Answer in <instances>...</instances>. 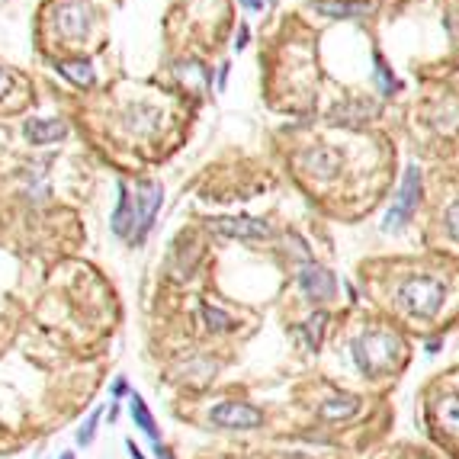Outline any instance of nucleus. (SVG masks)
Listing matches in <instances>:
<instances>
[{"mask_svg":"<svg viewBox=\"0 0 459 459\" xmlns=\"http://www.w3.org/2000/svg\"><path fill=\"white\" fill-rule=\"evenodd\" d=\"M350 354H354L360 373L386 376L405 360V341L392 331H369L350 344Z\"/></svg>","mask_w":459,"mask_h":459,"instance_id":"obj_1","label":"nucleus"},{"mask_svg":"<svg viewBox=\"0 0 459 459\" xmlns=\"http://www.w3.org/2000/svg\"><path fill=\"white\" fill-rule=\"evenodd\" d=\"M443 296H446V283L440 277H411L395 292L398 309L414 318H433L440 311V305H443Z\"/></svg>","mask_w":459,"mask_h":459,"instance_id":"obj_2","label":"nucleus"},{"mask_svg":"<svg viewBox=\"0 0 459 459\" xmlns=\"http://www.w3.org/2000/svg\"><path fill=\"white\" fill-rule=\"evenodd\" d=\"M132 202H135V234H132V241H135V244H142L145 234H148L151 225H155L158 209H161V202H164L161 183H155V180H138Z\"/></svg>","mask_w":459,"mask_h":459,"instance_id":"obj_3","label":"nucleus"},{"mask_svg":"<svg viewBox=\"0 0 459 459\" xmlns=\"http://www.w3.org/2000/svg\"><path fill=\"white\" fill-rule=\"evenodd\" d=\"M418 202H421V170L418 167H408L405 170V180H401L398 196H395L392 209L386 212V225H382V228H386V232H398V228L414 215Z\"/></svg>","mask_w":459,"mask_h":459,"instance_id":"obj_4","label":"nucleus"},{"mask_svg":"<svg viewBox=\"0 0 459 459\" xmlns=\"http://www.w3.org/2000/svg\"><path fill=\"white\" fill-rule=\"evenodd\" d=\"M55 33L68 42H78L91 33V4L87 0H61L55 7Z\"/></svg>","mask_w":459,"mask_h":459,"instance_id":"obj_5","label":"nucleus"},{"mask_svg":"<svg viewBox=\"0 0 459 459\" xmlns=\"http://www.w3.org/2000/svg\"><path fill=\"white\" fill-rule=\"evenodd\" d=\"M209 421L215 427H228V430H254L264 424V411L247 401H222L209 411Z\"/></svg>","mask_w":459,"mask_h":459,"instance_id":"obj_6","label":"nucleus"},{"mask_svg":"<svg viewBox=\"0 0 459 459\" xmlns=\"http://www.w3.org/2000/svg\"><path fill=\"white\" fill-rule=\"evenodd\" d=\"M119 119H123V129L129 132V135L148 138V135H155V132L161 129L164 113L158 110V106H151V103H129Z\"/></svg>","mask_w":459,"mask_h":459,"instance_id":"obj_7","label":"nucleus"},{"mask_svg":"<svg viewBox=\"0 0 459 459\" xmlns=\"http://www.w3.org/2000/svg\"><path fill=\"white\" fill-rule=\"evenodd\" d=\"M299 164H302L311 177H318V180H331V177L341 174L344 155L334 148V145H315V148H309L302 158H299Z\"/></svg>","mask_w":459,"mask_h":459,"instance_id":"obj_8","label":"nucleus"},{"mask_svg":"<svg viewBox=\"0 0 459 459\" xmlns=\"http://www.w3.org/2000/svg\"><path fill=\"white\" fill-rule=\"evenodd\" d=\"M299 289L309 299H315V302H328V299L337 296V279H334V273L324 270V267L305 264L302 270H299Z\"/></svg>","mask_w":459,"mask_h":459,"instance_id":"obj_9","label":"nucleus"},{"mask_svg":"<svg viewBox=\"0 0 459 459\" xmlns=\"http://www.w3.org/2000/svg\"><path fill=\"white\" fill-rule=\"evenodd\" d=\"M209 228L219 234H225V238H267L270 234V225L260 219H247V215H241V219H234V215H222V219H212L209 222Z\"/></svg>","mask_w":459,"mask_h":459,"instance_id":"obj_10","label":"nucleus"},{"mask_svg":"<svg viewBox=\"0 0 459 459\" xmlns=\"http://www.w3.org/2000/svg\"><path fill=\"white\" fill-rule=\"evenodd\" d=\"M369 7V0H311V10L328 20H360Z\"/></svg>","mask_w":459,"mask_h":459,"instance_id":"obj_11","label":"nucleus"},{"mask_svg":"<svg viewBox=\"0 0 459 459\" xmlns=\"http://www.w3.org/2000/svg\"><path fill=\"white\" fill-rule=\"evenodd\" d=\"M119 202H116V212H113V232L116 238H132L135 234V202H132V190L119 180Z\"/></svg>","mask_w":459,"mask_h":459,"instance_id":"obj_12","label":"nucleus"},{"mask_svg":"<svg viewBox=\"0 0 459 459\" xmlns=\"http://www.w3.org/2000/svg\"><path fill=\"white\" fill-rule=\"evenodd\" d=\"M23 132H26V138L33 145H52L68 135V125L61 119H29Z\"/></svg>","mask_w":459,"mask_h":459,"instance_id":"obj_13","label":"nucleus"},{"mask_svg":"<svg viewBox=\"0 0 459 459\" xmlns=\"http://www.w3.org/2000/svg\"><path fill=\"white\" fill-rule=\"evenodd\" d=\"M58 74L65 81H71L74 87H93V81H97V74H93V65L87 58L58 61Z\"/></svg>","mask_w":459,"mask_h":459,"instance_id":"obj_14","label":"nucleus"},{"mask_svg":"<svg viewBox=\"0 0 459 459\" xmlns=\"http://www.w3.org/2000/svg\"><path fill=\"white\" fill-rule=\"evenodd\" d=\"M129 401H132L129 411H132V418H135V424L142 427V433H148L155 443H161V437H158V424H155V418H151V411H148V405H145V398L135 392Z\"/></svg>","mask_w":459,"mask_h":459,"instance_id":"obj_15","label":"nucleus"},{"mask_svg":"<svg viewBox=\"0 0 459 459\" xmlns=\"http://www.w3.org/2000/svg\"><path fill=\"white\" fill-rule=\"evenodd\" d=\"M324 324H328V315H324V311H315V315H311L305 324H299V337H305V347H309V350L321 347Z\"/></svg>","mask_w":459,"mask_h":459,"instance_id":"obj_16","label":"nucleus"},{"mask_svg":"<svg viewBox=\"0 0 459 459\" xmlns=\"http://www.w3.org/2000/svg\"><path fill=\"white\" fill-rule=\"evenodd\" d=\"M356 411H360V398L356 395H337V398L321 405V418H350Z\"/></svg>","mask_w":459,"mask_h":459,"instance_id":"obj_17","label":"nucleus"},{"mask_svg":"<svg viewBox=\"0 0 459 459\" xmlns=\"http://www.w3.org/2000/svg\"><path fill=\"white\" fill-rule=\"evenodd\" d=\"M437 418L443 430L459 433V395H446V398L437 401Z\"/></svg>","mask_w":459,"mask_h":459,"instance_id":"obj_18","label":"nucleus"},{"mask_svg":"<svg viewBox=\"0 0 459 459\" xmlns=\"http://www.w3.org/2000/svg\"><path fill=\"white\" fill-rule=\"evenodd\" d=\"M200 311H202V321H206V328L215 331V334H222V331H232V328H234V318L228 315V311H222L219 305L202 302Z\"/></svg>","mask_w":459,"mask_h":459,"instance_id":"obj_19","label":"nucleus"},{"mask_svg":"<svg viewBox=\"0 0 459 459\" xmlns=\"http://www.w3.org/2000/svg\"><path fill=\"white\" fill-rule=\"evenodd\" d=\"M100 418H103V408H93L91 414H87V421L78 427V446H91L93 443V437H97V424H100Z\"/></svg>","mask_w":459,"mask_h":459,"instance_id":"obj_20","label":"nucleus"},{"mask_svg":"<svg viewBox=\"0 0 459 459\" xmlns=\"http://www.w3.org/2000/svg\"><path fill=\"white\" fill-rule=\"evenodd\" d=\"M446 232H450V238L459 241V200L446 209Z\"/></svg>","mask_w":459,"mask_h":459,"instance_id":"obj_21","label":"nucleus"},{"mask_svg":"<svg viewBox=\"0 0 459 459\" xmlns=\"http://www.w3.org/2000/svg\"><path fill=\"white\" fill-rule=\"evenodd\" d=\"M376 78H379V84H382V91H386V93H392L395 87H398L392 78H388V71H386V65H382L379 55H376Z\"/></svg>","mask_w":459,"mask_h":459,"instance_id":"obj_22","label":"nucleus"},{"mask_svg":"<svg viewBox=\"0 0 459 459\" xmlns=\"http://www.w3.org/2000/svg\"><path fill=\"white\" fill-rule=\"evenodd\" d=\"M10 87H14V78H10V74L4 71V68H0V97H7Z\"/></svg>","mask_w":459,"mask_h":459,"instance_id":"obj_23","label":"nucleus"},{"mask_svg":"<svg viewBox=\"0 0 459 459\" xmlns=\"http://www.w3.org/2000/svg\"><path fill=\"white\" fill-rule=\"evenodd\" d=\"M123 395H129V382L116 379V382H113V398H123Z\"/></svg>","mask_w":459,"mask_h":459,"instance_id":"obj_24","label":"nucleus"},{"mask_svg":"<svg viewBox=\"0 0 459 459\" xmlns=\"http://www.w3.org/2000/svg\"><path fill=\"white\" fill-rule=\"evenodd\" d=\"M247 36H251V29H247V26H241V29H238V39H234V48H238V52L247 46Z\"/></svg>","mask_w":459,"mask_h":459,"instance_id":"obj_25","label":"nucleus"},{"mask_svg":"<svg viewBox=\"0 0 459 459\" xmlns=\"http://www.w3.org/2000/svg\"><path fill=\"white\" fill-rule=\"evenodd\" d=\"M125 446H129V456H132V459H145V453L135 446V440H125Z\"/></svg>","mask_w":459,"mask_h":459,"instance_id":"obj_26","label":"nucleus"},{"mask_svg":"<svg viewBox=\"0 0 459 459\" xmlns=\"http://www.w3.org/2000/svg\"><path fill=\"white\" fill-rule=\"evenodd\" d=\"M155 453H158V459H174V453H170L164 443H155Z\"/></svg>","mask_w":459,"mask_h":459,"instance_id":"obj_27","label":"nucleus"},{"mask_svg":"<svg viewBox=\"0 0 459 459\" xmlns=\"http://www.w3.org/2000/svg\"><path fill=\"white\" fill-rule=\"evenodd\" d=\"M241 4H244L247 10H264V4H267V0H241Z\"/></svg>","mask_w":459,"mask_h":459,"instance_id":"obj_28","label":"nucleus"},{"mask_svg":"<svg viewBox=\"0 0 459 459\" xmlns=\"http://www.w3.org/2000/svg\"><path fill=\"white\" fill-rule=\"evenodd\" d=\"M225 78H228V65H222V74H219V87H225Z\"/></svg>","mask_w":459,"mask_h":459,"instance_id":"obj_29","label":"nucleus"},{"mask_svg":"<svg viewBox=\"0 0 459 459\" xmlns=\"http://www.w3.org/2000/svg\"><path fill=\"white\" fill-rule=\"evenodd\" d=\"M61 459H74V453H61Z\"/></svg>","mask_w":459,"mask_h":459,"instance_id":"obj_30","label":"nucleus"}]
</instances>
